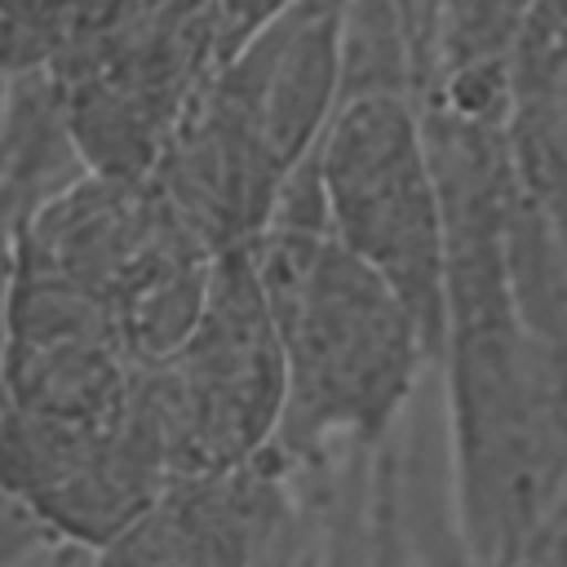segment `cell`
<instances>
[{"label": "cell", "mask_w": 567, "mask_h": 567, "mask_svg": "<svg viewBox=\"0 0 567 567\" xmlns=\"http://www.w3.org/2000/svg\"><path fill=\"white\" fill-rule=\"evenodd\" d=\"M18 208L0 195V368H4V346H9V301H13V270H18ZM18 509L4 492H0V514Z\"/></svg>", "instance_id": "12"}, {"label": "cell", "mask_w": 567, "mask_h": 567, "mask_svg": "<svg viewBox=\"0 0 567 567\" xmlns=\"http://www.w3.org/2000/svg\"><path fill=\"white\" fill-rule=\"evenodd\" d=\"M248 248L288 377L270 456L301 474L354 447L377 452L434 372V346L412 306L332 235L315 151L284 177Z\"/></svg>", "instance_id": "2"}, {"label": "cell", "mask_w": 567, "mask_h": 567, "mask_svg": "<svg viewBox=\"0 0 567 567\" xmlns=\"http://www.w3.org/2000/svg\"><path fill=\"white\" fill-rule=\"evenodd\" d=\"M346 9L350 0H292L208 71V80L252 120L284 173L315 151L341 102Z\"/></svg>", "instance_id": "7"}, {"label": "cell", "mask_w": 567, "mask_h": 567, "mask_svg": "<svg viewBox=\"0 0 567 567\" xmlns=\"http://www.w3.org/2000/svg\"><path fill=\"white\" fill-rule=\"evenodd\" d=\"M381 452V447H377ZM377 452H341L319 483V532L310 567H372V483Z\"/></svg>", "instance_id": "10"}, {"label": "cell", "mask_w": 567, "mask_h": 567, "mask_svg": "<svg viewBox=\"0 0 567 567\" xmlns=\"http://www.w3.org/2000/svg\"><path fill=\"white\" fill-rule=\"evenodd\" d=\"M151 177L217 257L248 248L266 230L288 173L275 164L252 120L213 80H204Z\"/></svg>", "instance_id": "8"}, {"label": "cell", "mask_w": 567, "mask_h": 567, "mask_svg": "<svg viewBox=\"0 0 567 567\" xmlns=\"http://www.w3.org/2000/svg\"><path fill=\"white\" fill-rule=\"evenodd\" d=\"M447 217L434 377L465 545L514 567L567 478V284L509 115L421 102Z\"/></svg>", "instance_id": "1"}, {"label": "cell", "mask_w": 567, "mask_h": 567, "mask_svg": "<svg viewBox=\"0 0 567 567\" xmlns=\"http://www.w3.org/2000/svg\"><path fill=\"white\" fill-rule=\"evenodd\" d=\"M399 483H403V514H408L416 567H492L465 545L452 509L447 425H443V394L434 372L425 377L399 425Z\"/></svg>", "instance_id": "9"}, {"label": "cell", "mask_w": 567, "mask_h": 567, "mask_svg": "<svg viewBox=\"0 0 567 567\" xmlns=\"http://www.w3.org/2000/svg\"><path fill=\"white\" fill-rule=\"evenodd\" d=\"M315 168L332 235L412 306L439 354L447 217L421 97H341L315 142Z\"/></svg>", "instance_id": "5"}, {"label": "cell", "mask_w": 567, "mask_h": 567, "mask_svg": "<svg viewBox=\"0 0 567 567\" xmlns=\"http://www.w3.org/2000/svg\"><path fill=\"white\" fill-rule=\"evenodd\" d=\"M18 266L93 297L137 363L164 359L199 319L213 252L155 177L84 168L18 217Z\"/></svg>", "instance_id": "3"}, {"label": "cell", "mask_w": 567, "mask_h": 567, "mask_svg": "<svg viewBox=\"0 0 567 567\" xmlns=\"http://www.w3.org/2000/svg\"><path fill=\"white\" fill-rule=\"evenodd\" d=\"M323 470L292 474L266 456L244 470L182 478L97 545L93 567H279L315 536Z\"/></svg>", "instance_id": "6"}, {"label": "cell", "mask_w": 567, "mask_h": 567, "mask_svg": "<svg viewBox=\"0 0 567 567\" xmlns=\"http://www.w3.org/2000/svg\"><path fill=\"white\" fill-rule=\"evenodd\" d=\"M292 0H213V66H221L244 40H252Z\"/></svg>", "instance_id": "11"}, {"label": "cell", "mask_w": 567, "mask_h": 567, "mask_svg": "<svg viewBox=\"0 0 567 567\" xmlns=\"http://www.w3.org/2000/svg\"><path fill=\"white\" fill-rule=\"evenodd\" d=\"M319 483H323V478H319ZM315 532H319V523H315ZM310 558H315V536H310V545H306V549H297V554H292V558H284L279 567H310Z\"/></svg>", "instance_id": "15"}, {"label": "cell", "mask_w": 567, "mask_h": 567, "mask_svg": "<svg viewBox=\"0 0 567 567\" xmlns=\"http://www.w3.org/2000/svg\"><path fill=\"white\" fill-rule=\"evenodd\" d=\"M13 567H93V549L62 536H40Z\"/></svg>", "instance_id": "13"}, {"label": "cell", "mask_w": 567, "mask_h": 567, "mask_svg": "<svg viewBox=\"0 0 567 567\" xmlns=\"http://www.w3.org/2000/svg\"><path fill=\"white\" fill-rule=\"evenodd\" d=\"M288 403L284 346L252 248L217 252L190 332L137 368L133 412L173 483L257 465L275 452Z\"/></svg>", "instance_id": "4"}, {"label": "cell", "mask_w": 567, "mask_h": 567, "mask_svg": "<svg viewBox=\"0 0 567 567\" xmlns=\"http://www.w3.org/2000/svg\"><path fill=\"white\" fill-rule=\"evenodd\" d=\"M9 97H13V75H9V66H0V142L9 128Z\"/></svg>", "instance_id": "14"}]
</instances>
